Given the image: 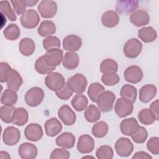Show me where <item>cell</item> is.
I'll list each match as a JSON object with an SVG mask.
<instances>
[{
    "instance_id": "ac0fdd59",
    "label": "cell",
    "mask_w": 159,
    "mask_h": 159,
    "mask_svg": "<svg viewBox=\"0 0 159 159\" xmlns=\"http://www.w3.org/2000/svg\"><path fill=\"white\" fill-rule=\"evenodd\" d=\"M37 147L31 143L24 142L20 145L18 153L22 159H34L37 156Z\"/></svg>"
},
{
    "instance_id": "e575fe53",
    "label": "cell",
    "mask_w": 159,
    "mask_h": 159,
    "mask_svg": "<svg viewBox=\"0 0 159 159\" xmlns=\"http://www.w3.org/2000/svg\"><path fill=\"white\" fill-rule=\"evenodd\" d=\"M71 104L76 111L81 112L86 109L88 104V100L86 96L78 94L73 98Z\"/></svg>"
},
{
    "instance_id": "484cf974",
    "label": "cell",
    "mask_w": 159,
    "mask_h": 159,
    "mask_svg": "<svg viewBox=\"0 0 159 159\" xmlns=\"http://www.w3.org/2000/svg\"><path fill=\"white\" fill-rule=\"evenodd\" d=\"M19 52L24 56H30L35 51V44L30 38H23L19 44Z\"/></svg>"
},
{
    "instance_id": "816d5d0a",
    "label": "cell",
    "mask_w": 159,
    "mask_h": 159,
    "mask_svg": "<svg viewBox=\"0 0 159 159\" xmlns=\"http://www.w3.org/2000/svg\"><path fill=\"white\" fill-rule=\"evenodd\" d=\"M73 91L71 89V88L69 87V86L67 84V83H65V86L62 89L60 90L56 91L55 94L57 96L62 100H67L73 94Z\"/></svg>"
},
{
    "instance_id": "4dcf8cb0",
    "label": "cell",
    "mask_w": 159,
    "mask_h": 159,
    "mask_svg": "<svg viewBox=\"0 0 159 159\" xmlns=\"http://www.w3.org/2000/svg\"><path fill=\"white\" fill-rule=\"evenodd\" d=\"M84 116L88 122L94 123L100 119L101 112L99 109L95 105L90 104L86 107L84 112Z\"/></svg>"
},
{
    "instance_id": "f5cc1de1",
    "label": "cell",
    "mask_w": 159,
    "mask_h": 159,
    "mask_svg": "<svg viewBox=\"0 0 159 159\" xmlns=\"http://www.w3.org/2000/svg\"><path fill=\"white\" fill-rule=\"evenodd\" d=\"M158 99H157L154 101H153L150 106V109L152 111V112L155 114L156 117V120H159V111H158Z\"/></svg>"
},
{
    "instance_id": "30bf717a",
    "label": "cell",
    "mask_w": 159,
    "mask_h": 159,
    "mask_svg": "<svg viewBox=\"0 0 159 159\" xmlns=\"http://www.w3.org/2000/svg\"><path fill=\"white\" fill-rule=\"evenodd\" d=\"M134 109L133 103L122 98H119L116 102L114 106L115 112L120 118L125 117L132 114Z\"/></svg>"
},
{
    "instance_id": "f6af8a7d",
    "label": "cell",
    "mask_w": 159,
    "mask_h": 159,
    "mask_svg": "<svg viewBox=\"0 0 159 159\" xmlns=\"http://www.w3.org/2000/svg\"><path fill=\"white\" fill-rule=\"evenodd\" d=\"M12 69L6 62L0 63V81L1 83L7 82L10 78Z\"/></svg>"
},
{
    "instance_id": "5bb4252c",
    "label": "cell",
    "mask_w": 159,
    "mask_h": 159,
    "mask_svg": "<svg viewBox=\"0 0 159 159\" xmlns=\"http://www.w3.org/2000/svg\"><path fill=\"white\" fill-rule=\"evenodd\" d=\"M76 147L81 153H91L94 148V140L89 135H82L78 139Z\"/></svg>"
},
{
    "instance_id": "f546056e",
    "label": "cell",
    "mask_w": 159,
    "mask_h": 159,
    "mask_svg": "<svg viewBox=\"0 0 159 159\" xmlns=\"http://www.w3.org/2000/svg\"><path fill=\"white\" fill-rule=\"evenodd\" d=\"M17 101V94L16 91L11 89H7L4 91L1 94V102L4 104V106H13L14 104L16 103Z\"/></svg>"
},
{
    "instance_id": "11a10c76",
    "label": "cell",
    "mask_w": 159,
    "mask_h": 159,
    "mask_svg": "<svg viewBox=\"0 0 159 159\" xmlns=\"http://www.w3.org/2000/svg\"><path fill=\"white\" fill-rule=\"evenodd\" d=\"M27 6L28 7H32L36 4L39 2V1H34V0H25Z\"/></svg>"
},
{
    "instance_id": "d6986e66",
    "label": "cell",
    "mask_w": 159,
    "mask_h": 159,
    "mask_svg": "<svg viewBox=\"0 0 159 159\" xmlns=\"http://www.w3.org/2000/svg\"><path fill=\"white\" fill-rule=\"evenodd\" d=\"M139 127L137 120L134 117H130L122 120L120 124L121 132L127 136H131Z\"/></svg>"
},
{
    "instance_id": "52a82bcc",
    "label": "cell",
    "mask_w": 159,
    "mask_h": 159,
    "mask_svg": "<svg viewBox=\"0 0 159 159\" xmlns=\"http://www.w3.org/2000/svg\"><path fill=\"white\" fill-rule=\"evenodd\" d=\"M37 9L43 18H52L57 12V2L52 0H42L37 7Z\"/></svg>"
},
{
    "instance_id": "c3c4849f",
    "label": "cell",
    "mask_w": 159,
    "mask_h": 159,
    "mask_svg": "<svg viewBox=\"0 0 159 159\" xmlns=\"http://www.w3.org/2000/svg\"><path fill=\"white\" fill-rule=\"evenodd\" d=\"M147 148L148 150L153 155L159 154V138L158 137H152L149 139L147 142Z\"/></svg>"
},
{
    "instance_id": "e0dca14e",
    "label": "cell",
    "mask_w": 159,
    "mask_h": 159,
    "mask_svg": "<svg viewBox=\"0 0 159 159\" xmlns=\"http://www.w3.org/2000/svg\"><path fill=\"white\" fill-rule=\"evenodd\" d=\"M82 45L81 37L76 35L71 34L66 36L63 40V48L67 51L75 52L78 50Z\"/></svg>"
},
{
    "instance_id": "4316f807",
    "label": "cell",
    "mask_w": 159,
    "mask_h": 159,
    "mask_svg": "<svg viewBox=\"0 0 159 159\" xmlns=\"http://www.w3.org/2000/svg\"><path fill=\"white\" fill-rule=\"evenodd\" d=\"M37 32L41 37H48L56 32V25L52 20H43L38 27Z\"/></svg>"
},
{
    "instance_id": "d6a6232c",
    "label": "cell",
    "mask_w": 159,
    "mask_h": 159,
    "mask_svg": "<svg viewBox=\"0 0 159 159\" xmlns=\"http://www.w3.org/2000/svg\"><path fill=\"white\" fill-rule=\"evenodd\" d=\"M23 83V80L19 73L14 69H12V75L7 81V86L9 89L17 91Z\"/></svg>"
},
{
    "instance_id": "f35d334b",
    "label": "cell",
    "mask_w": 159,
    "mask_h": 159,
    "mask_svg": "<svg viewBox=\"0 0 159 159\" xmlns=\"http://www.w3.org/2000/svg\"><path fill=\"white\" fill-rule=\"evenodd\" d=\"M20 31L16 24L8 25L3 30V34L6 39L9 40H16L20 36Z\"/></svg>"
},
{
    "instance_id": "cb8c5ba5",
    "label": "cell",
    "mask_w": 159,
    "mask_h": 159,
    "mask_svg": "<svg viewBox=\"0 0 159 159\" xmlns=\"http://www.w3.org/2000/svg\"><path fill=\"white\" fill-rule=\"evenodd\" d=\"M101 22L104 26L112 28L116 27L119 22V17L116 12L112 10L105 11L101 17Z\"/></svg>"
},
{
    "instance_id": "7c38bea8",
    "label": "cell",
    "mask_w": 159,
    "mask_h": 159,
    "mask_svg": "<svg viewBox=\"0 0 159 159\" xmlns=\"http://www.w3.org/2000/svg\"><path fill=\"white\" fill-rule=\"evenodd\" d=\"M143 73L142 69L137 65H131L127 67L124 73V77L126 81L136 84L141 81Z\"/></svg>"
},
{
    "instance_id": "7bdbcfd3",
    "label": "cell",
    "mask_w": 159,
    "mask_h": 159,
    "mask_svg": "<svg viewBox=\"0 0 159 159\" xmlns=\"http://www.w3.org/2000/svg\"><path fill=\"white\" fill-rule=\"evenodd\" d=\"M16 108L14 106H3L0 108L1 119L5 123L9 124L12 122V116Z\"/></svg>"
},
{
    "instance_id": "d4e9b609",
    "label": "cell",
    "mask_w": 159,
    "mask_h": 159,
    "mask_svg": "<svg viewBox=\"0 0 159 159\" xmlns=\"http://www.w3.org/2000/svg\"><path fill=\"white\" fill-rule=\"evenodd\" d=\"M138 36L143 42L150 43L156 40L157 33L152 27H143L139 30Z\"/></svg>"
},
{
    "instance_id": "836d02e7",
    "label": "cell",
    "mask_w": 159,
    "mask_h": 159,
    "mask_svg": "<svg viewBox=\"0 0 159 159\" xmlns=\"http://www.w3.org/2000/svg\"><path fill=\"white\" fill-rule=\"evenodd\" d=\"M138 119L140 123L148 125L152 124L156 120L155 114L150 109H143L138 113Z\"/></svg>"
},
{
    "instance_id": "bcb514c9",
    "label": "cell",
    "mask_w": 159,
    "mask_h": 159,
    "mask_svg": "<svg viewBox=\"0 0 159 159\" xmlns=\"http://www.w3.org/2000/svg\"><path fill=\"white\" fill-rule=\"evenodd\" d=\"M148 137V132L144 127H139L137 131L131 135L132 140L137 143H143Z\"/></svg>"
},
{
    "instance_id": "5b68a950",
    "label": "cell",
    "mask_w": 159,
    "mask_h": 159,
    "mask_svg": "<svg viewBox=\"0 0 159 159\" xmlns=\"http://www.w3.org/2000/svg\"><path fill=\"white\" fill-rule=\"evenodd\" d=\"M64 77L58 72H52L45 78V85L53 91H58L62 89L65 84Z\"/></svg>"
},
{
    "instance_id": "74e56055",
    "label": "cell",
    "mask_w": 159,
    "mask_h": 159,
    "mask_svg": "<svg viewBox=\"0 0 159 159\" xmlns=\"http://www.w3.org/2000/svg\"><path fill=\"white\" fill-rule=\"evenodd\" d=\"M109 127L104 121H99L94 124L92 127V134L96 138H102L108 132Z\"/></svg>"
},
{
    "instance_id": "9f6ffc18",
    "label": "cell",
    "mask_w": 159,
    "mask_h": 159,
    "mask_svg": "<svg viewBox=\"0 0 159 159\" xmlns=\"http://www.w3.org/2000/svg\"><path fill=\"white\" fill-rule=\"evenodd\" d=\"M0 158H11V157L7 152L4 151H1Z\"/></svg>"
},
{
    "instance_id": "277c9868",
    "label": "cell",
    "mask_w": 159,
    "mask_h": 159,
    "mask_svg": "<svg viewBox=\"0 0 159 159\" xmlns=\"http://www.w3.org/2000/svg\"><path fill=\"white\" fill-rule=\"evenodd\" d=\"M142 50V43L135 38L128 40L124 45L123 52L124 55L129 58H135L138 57Z\"/></svg>"
},
{
    "instance_id": "ba28073f",
    "label": "cell",
    "mask_w": 159,
    "mask_h": 159,
    "mask_svg": "<svg viewBox=\"0 0 159 159\" xmlns=\"http://www.w3.org/2000/svg\"><path fill=\"white\" fill-rule=\"evenodd\" d=\"M43 56L45 63L50 67L56 68L60 65L63 58V52L60 48H53L47 51Z\"/></svg>"
},
{
    "instance_id": "d590c367",
    "label": "cell",
    "mask_w": 159,
    "mask_h": 159,
    "mask_svg": "<svg viewBox=\"0 0 159 159\" xmlns=\"http://www.w3.org/2000/svg\"><path fill=\"white\" fill-rule=\"evenodd\" d=\"M118 70V64L113 59L104 60L100 65V71L103 74L115 73Z\"/></svg>"
},
{
    "instance_id": "603a6c76",
    "label": "cell",
    "mask_w": 159,
    "mask_h": 159,
    "mask_svg": "<svg viewBox=\"0 0 159 159\" xmlns=\"http://www.w3.org/2000/svg\"><path fill=\"white\" fill-rule=\"evenodd\" d=\"M138 1H117L116 9L117 12L122 15L133 12L138 6Z\"/></svg>"
},
{
    "instance_id": "60d3db41",
    "label": "cell",
    "mask_w": 159,
    "mask_h": 159,
    "mask_svg": "<svg viewBox=\"0 0 159 159\" xmlns=\"http://www.w3.org/2000/svg\"><path fill=\"white\" fill-rule=\"evenodd\" d=\"M0 10L1 12L6 16L7 18L11 21H16L17 16L12 10L10 3L8 1H0Z\"/></svg>"
},
{
    "instance_id": "7402d4cb",
    "label": "cell",
    "mask_w": 159,
    "mask_h": 159,
    "mask_svg": "<svg viewBox=\"0 0 159 159\" xmlns=\"http://www.w3.org/2000/svg\"><path fill=\"white\" fill-rule=\"evenodd\" d=\"M75 143V137L70 132H63L56 139L57 145L64 148L70 149L74 147Z\"/></svg>"
},
{
    "instance_id": "8d00e7d4",
    "label": "cell",
    "mask_w": 159,
    "mask_h": 159,
    "mask_svg": "<svg viewBox=\"0 0 159 159\" xmlns=\"http://www.w3.org/2000/svg\"><path fill=\"white\" fill-rule=\"evenodd\" d=\"M105 88L99 83H91L88 89V95L91 101L96 102L98 96L104 91Z\"/></svg>"
},
{
    "instance_id": "ee69618b",
    "label": "cell",
    "mask_w": 159,
    "mask_h": 159,
    "mask_svg": "<svg viewBox=\"0 0 159 159\" xmlns=\"http://www.w3.org/2000/svg\"><path fill=\"white\" fill-rule=\"evenodd\" d=\"M42 44L44 49L47 51L53 48H59L61 46L60 39L57 37L52 35L48 36L43 39Z\"/></svg>"
},
{
    "instance_id": "ab89813d",
    "label": "cell",
    "mask_w": 159,
    "mask_h": 159,
    "mask_svg": "<svg viewBox=\"0 0 159 159\" xmlns=\"http://www.w3.org/2000/svg\"><path fill=\"white\" fill-rule=\"evenodd\" d=\"M56 68H52L48 66L44 61L43 56L39 57L35 63V69L37 73L45 75L52 73Z\"/></svg>"
},
{
    "instance_id": "7dc6e473",
    "label": "cell",
    "mask_w": 159,
    "mask_h": 159,
    "mask_svg": "<svg viewBox=\"0 0 159 159\" xmlns=\"http://www.w3.org/2000/svg\"><path fill=\"white\" fill-rule=\"evenodd\" d=\"M120 81L119 76L117 73L104 74L101 76L102 83L108 86H112L117 84Z\"/></svg>"
},
{
    "instance_id": "8fae6325",
    "label": "cell",
    "mask_w": 159,
    "mask_h": 159,
    "mask_svg": "<svg viewBox=\"0 0 159 159\" xmlns=\"http://www.w3.org/2000/svg\"><path fill=\"white\" fill-rule=\"evenodd\" d=\"M2 138L3 142L6 145L13 146L19 142L20 138V133L17 128L14 126H9L4 129Z\"/></svg>"
},
{
    "instance_id": "44dd1931",
    "label": "cell",
    "mask_w": 159,
    "mask_h": 159,
    "mask_svg": "<svg viewBox=\"0 0 159 159\" xmlns=\"http://www.w3.org/2000/svg\"><path fill=\"white\" fill-rule=\"evenodd\" d=\"M44 127L47 135L51 137L56 136L62 130L61 122L55 117L48 119L44 124Z\"/></svg>"
},
{
    "instance_id": "6f0895ef",
    "label": "cell",
    "mask_w": 159,
    "mask_h": 159,
    "mask_svg": "<svg viewBox=\"0 0 159 159\" xmlns=\"http://www.w3.org/2000/svg\"><path fill=\"white\" fill-rule=\"evenodd\" d=\"M89 158H94L93 157H91V156H86V157H82V158H89Z\"/></svg>"
},
{
    "instance_id": "9c48e42d",
    "label": "cell",
    "mask_w": 159,
    "mask_h": 159,
    "mask_svg": "<svg viewBox=\"0 0 159 159\" xmlns=\"http://www.w3.org/2000/svg\"><path fill=\"white\" fill-rule=\"evenodd\" d=\"M116 153L122 157H127L131 155L134 150V145L130 139L125 137L119 138L114 145Z\"/></svg>"
},
{
    "instance_id": "4fadbf2b",
    "label": "cell",
    "mask_w": 159,
    "mask_h": 159,
    "mask_svg": "<svg viewBox=\"0 0 159 159\" xmlns=\"http://www.w3.org/2000/svg\"><path fill=\"white\" fill-rule=\"evenodd\" d=\"M58 116L66 125H73L76 119V114L68 105H63L59 108Z\"/></svg>"
},
{
    "instance_id": "83f0119b",
    "label": "cell",
    "mask_w": 159,
    "mask_h": 159,
    "mask_svg": "<svg viewBox=\"0 0 159 159\" xmlns=\"http://www.w3.org/2000/svg\"><path fill=\"white\" fill-rule=\"evenodd\" d=\"M29 119L28 112L23 107H17L14 109L12 116V122L18 125L22 126L25 125Z\"/></svg>"
},
{
    "instance_id": "7a4b0ae2",
    "label": "cell",
    "mask_w": 159,
    "mask_h": 159,
    "mask_svg": "<svg viewBox=\"0 0 159 159\" xmlns=\"http://www.w3.org/2000/svg\"><path fill=\"white\" fill-rule=\"evenodd\" d=\"M66 83L73 92L76 94H82L84 92L87 87L88 81L83 75L76 73L69 78L67 80Z\"/></svg>"
},
{
    "instance_id": "1f68e13d",
    "label": "cell",
    "mask_w": 159,
    "mask_h": 159,
    "mask_svg": "<svg viewBox=\"0 0 159 159\" xmlns=\"http://www.w3.org/2000/svg\"><path fill=\"white\" fill-rule=\"evenodd\" d=\"M137 89L132 85L125 84L120 89V95L121 98L127 99L134 103L137 98Z\"/></svg>"
},
{
    "instance_id": "ffe728a7",
    "label": "cell",
    "mask_w": 159,
    "mask_h": 159,
    "mask_svg": "<svg viewBox=\"0 0 159 159\" xmlns=\"http://www.w3.org/2000/svg\"><path fill=\"white\" fill-rule=\"evenodd\" d=\"M157 87L152 84H147L139 90V99L143 103H148L156 96Z\"/></svg>"
},
{
    "instance_id": "2e32d148",
    "label": "cell",
    "mask_w": 159,
    "mask_h": 159,
    "mask_svg": "<svg viewBox=\"0 0 159 159\" xmlns=\"http://www.w3.org/2000/svg\"><path fill=\"white\" fill-rule=\"evenodd\" d=\"M130 21L137 27L146 25L150 22V16L148 13L143 9H137L131 13Z\"/></svg>"
},
{
    "instance_id": "6da1fadb",
    "label": "cell",
    "mask_w": 159,
    "mask_h": 159,
    "mask_svg": "<svg viewBox=\"0 0 159 159\" xmlns=\"http://www.w3.org/2000/svg\"><path fill=\"white\" fill-rule=\"evenodd\" d=\"M116 95L111 91H103L98 98L96 103L98 108L102 112H107L112 109Z\"/></svg>"
},
{
    "instance_id": "f907efd6",
    "label": "cell",
    "mask_w": 159,
    "mask_h": 159,
    "mask_svg": "<svg viewBox=\"0 0 159 159\" xmlns=\"http://www.w3.org/2000/svg\"><path fill=\"white\" fill-rule=\"evenodd\" d=\"M14 11L16 12L17 15H22L27 10V4L25 2V0H15V1H11Z\"/></svg>"
},
{
    "instance_id": "b9f144b4",
    "label": "cell",
    "mask_w": 159,
    "mask_h": 159,
    "mask_svg": "<svg viewBox=\"0 0 159 159\" xmlns=\"http://www.w3.org/2000/svg\"><path fill=\"white\" fill-rule=\"evenodd\" d=\"M96 157L98 159H112L114 156L113 149L109 145H102L96 152Z\"/></svg>"
},
{
    "instance_id": "f1b7e54d",
    "label": "cell",
    "mask_w": 159,
    "mask_h": 159,
    "mask_svg": "<svg viewBox=\"0 0 159 159\" xmlns=\"http://www.w3.org/2000/svg\"><path fill=\"white\" fill-rule=\"evenodd\" d=\"M79 64V57L75 52H66L63 58V66L68 70H74Z\"/></svg>"
},
{
    "instance_id": "681fc988",
    "label": "cell",
    "mask_w": 159,
    "mask_h": 159,
    "mask_svg": "<svg viewBox=\"0 0 159 159\" xmlns=\"http://www.w3.org/2000/svg\"><path fill=\"white\" fill-rule=\"evenodd\" d=\"M70 157V153L63 148L54 149L50 156L51 159H68Z\"/></svg>"
},
{
    "instance_id": "8992f818",
    "label": "cell",
    "mask_w": 159,
    "mask_h": 159,
    "mask_svg": "<svg viewBox=\"0 0 159 159\" xmlns=\"http://www.w3.org/2000/svg\"><path fill=\"white\" fill-rule=\"evenodd\" d=\"M40 17L39 14L34 9H27L20 17V20L21 25L25 29H34L35 28L39 22Z\"/></svg>"
},
{
    "instance_id": "9a60e30c",
    "label": "cell",
    "mask_w": 159,
    "mask_h": 159,
    "mask_svg": "<svg viewBox=\"0 0 159 159\" xmlns=\"http://www.w3.org/2000/svg\"><path fill=\"white\" fill-rule=\"evenodd\" d=\"M43 130L42 127L35 123L29 124L24 130V135L25 138L32 142H37L41 139L43 136Z\"/></svg>"
},
{
    "instance_id": "db71d44e",
    "label": "cell",
    "mask_w": 159,
    "mask_h": 159,
    "mask_svg": "<svg viewBox=\"0 0 159 159\" xmlns=\"http://www.w3.org/2000/svg\"><path fill=\"white\" fill-rule=\"evenodd\" d=\"M132 159H152V157L148 153L143 151H139L136 152L132 157Z\"/></svg>"
},
{
    "instance_id": "3957f363",
    "label": "cell",
    "mask_w": 159,
    "mask_h": 159,
    "mask_svg": "<svg viewBox=\"0 0 159 159\" xmlns=\"http://www.w3.org/2000/svg\"><path fill=\"white\" fill-rule=\"evenodd\" d=\"M44 98V92L41 88L33 87L25 93L24 99L25 103L30 107L39 106Z\"/></svg>"
}]
</instances>
